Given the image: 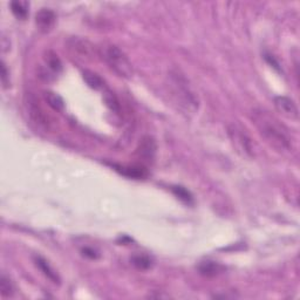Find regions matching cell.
I'll list each match as a JSON object with an SVG mask.
<instances>
[{"instance_id":"cell-1","label":"cell","mask_w":300,"mask_h":300,"mask_svg":"<svg viewBox=\"0 0 300 300\" xmlns=\"http://www.w3.org/2000/svg\"><path fill=\"white\" fill-rule=\"evenodd\" d=\"M251 120L258 129L259 134L271 146L279 152L290 150L291 148V138L288 130L268 110L262 108L252 109Z\"/></svg>"},{"instance_id":"cell-2","label":"cell","mask_w":300,"mask_h":300,"mask_svg":"<svg viewBox=\"0 0 300 300\" xmlns=\"http://www.w3.org/2000/svg\"><path fill=\"white\" fill-rule=\"evenodd\" d=\"M169 88L175 101L186 112H195L198 109V96L182 72H169Z\"/></svg>"},{"instance_id":"cell-3","label":"cell","mask_w":300,"mask_h":300,"mask_svg":"<svg viewBox=\"0 0 300 300\" xmlns=\"http://www.w3.org/2000/svg\"><path fill=\"white\" fill-rule=\"evenodd\" d=\"M100 54L109 67L116 73L118 76L124 79H130L134 74L132 64L129 61L124 50L112 44H104L100 47Z\"/></svg>"},{"instance_id":"cell-4","label":"cell","mask_w":300,"mask_h":300,"mask_svg":"<svg viewBox=\"0 0 300 300\" xmlns=\"http://www.w3.org/2000/svg\"><path fill=\"white\" fill-rule=\"evenodd\" d=\"M229 135L231 140H232L234 144L237 146L238 150H242V152H245L246 155L254 156V141H252V138L243 130V129L236 124H231L229 127Z\"/></svg>"},{"instance_id":"cell-5","label":"cell","mask_w":300,"mask_h":300,"mask_svg":"<svg viewBox=\"0 0 300 300\" xmlns=\"http://www.w3.org/2000/svg\"><path fill=\"white\" fill-rule=\"evenodd\" d=\"M26 106H27V110H28L30 116L32 118V120L36 122V124L45 128L50 127V118L47 116L45 110H44L42 106H40L39 101L36 100V96H33V95H27Z\"/></svg>"},{"instance_id":"cell-6","label":"cell","mask_w":300,"mask_h":300,"mask_svg":"<svg viewBox=\"0 0 300 300\" xmlns=\"http://www.w3.org/2000/svg\"><path fill=\"white\" fill-rule=\"evenodd\" d=\"M274 107L285 118H291V120H298L299 110L296 102L292 98L288 96L274 98Z\"/></svg>"},{"instance_id":"cell-7","label":"cell","mask_w":300,"mask_h":300,"mask_svg":"<svg viewBox=\"0 0 300 300\" xmlns=\"http://www.w3.org/2000/svg\"><path fill=\"white\" fill-rule=\"evenodd\" d=\"M68 48L72 53H74L78 58H90L93 54L94 47L87 40L80 39V38H70L68 40Z\"/></svg>"},{"instance_id":"cell-8","label":"cell","mask_w":300,"mask_h":300,"mask_svg":"<svg viewBox=\"0 0 300 300\" xmlns=\"http://www.w3.org/2000/svg\"><path fill=\"white\" fill-rule=\"evenodd\" d=\"M138 155L142 158L143 162H152L156 154V142L155 140L150 136H144L138 143Z\"/></svg>"},{"instance_id":"cell-9","label":"cell","mask_w":300,"mask_h":300,"mask_svg":"<svg viewBox=\"0 0 300 300\" xmlns=\"http://www.w3.org/2000/svg\"><path fill=\"white\" fill-rule=\"evenodd\" d=\"M54 22H56V14L48 8H42L36 13V22L38 28L42 32H48L52 30Z\"/></svg>"},{"instance_id":"cell-10","label":"cell","mask_w":300,"mask_h":300,"mask_svg":"<svg viewBox=\"0 0 300 300\" xmlns=\"http://www.w3.org/2000/svg\"><path fill=\"white\" fill-rule=\"evenodd\" d=\"M200 274L204 276V277H216V276L220 274L224 271V266L220 265V262H212V260H206L200 262L197 266Z\"/></svg>"},{"instance_id":"cell-11","label":"cell","mask_w":300,"mask_h":300,"mask_svg":"<svg viewBox=\"0 0 300 300\" xmlns=\"http://www.w3.org/2000/svg\"><path fill=\"white\" fill-rule=\"evenodd\" d=\"M34 262H36V266L42 271V274H45L46 277L50 279V280L56 282H56L59 284V282H60L59 276H58L56 272L53 270V268L50 266V265L48 264V262H47L46 259L40 257V256H36V257H34Z\"/></svg>"},{"instance_id":"cell-12","label":"cell","mask_w":300,"mask_h":300,"mask_svg":"<svg viewBox=\"0 0 300 300\" xmlns=\"http://www.w3.org/2000/svg\"><path fill=\"white\" fill-rule=\"evenodd\" d=\"M44 98H45V101L47 102V104H48L53 110L64 112V101L59 94L54 93V92L47 90V92H44Z\"/></svg>"},{"instance_id":"cell-13","label":"cell","mask_w":300,"mask_h":300,"mask_svg":"<svg viewBox=\"0 0 300 300\" xmlns=\"http://www.w3.org/2000/svg\"><path fill=\"white\" fill-rule=\"evenodd\" d=\"M82 78L84 80L86 81V84L90 86V88H93L95 90H104V81L101 79L100 76L92 70H84L82 73Z\"/></svg>"},{"instance_id":"cell-14","label":"cell","mask_w":300,"mask_h":300,"mask_svg":"<svg viewBox=\"0 0 300 300\" xmlns=\"http://www.w3.org/2000/svg\"><path fill=\"white\" fill-rule=\"evenodd\" d=\"M44 59H45L47 66L50 70L56 72H60L62 70V64H61V60L59 59V56H58L56 53H54L53 50H46L45 56H44Z\"/></svg>"},{"instance_id":"cell-15","label":"cell","mask_w":300,"mask_h":300,"mask_svg":"<svg viewBox=\"0 0 300 300\" xmlns=\"http://www.w3.org/2000/svg\"><path fill=\"white\" fill-rule=\"evenodd\" d=\"M116 170H118L121 174L128 176V177H132V178H142L146 175V169L142 168V166H116Z\"/></svg>"},{"instance_id":"cell-16","label":"cell","mask_w":300,"mask_h":300,"mask_svg":"<svg viewBox=\"0 0 300 300\" xmlns=\"http://www.w3.org/2000/svg\"><path fill=\"white\" fill-rule=\"evenodd\" d=\"M104 100L107 104V107L110 109L112 112H121V104L118 98H116V95L112 93V90H106L104 92Z\"/></svg>"},{"instance_id":"cell-17","label":"cell","mask_w":300,"mask_h":300,"mask_svg":"<svg viewBox=\"0 0 300 300\" xmlns=\"http://www.w3.org/2000/svg\"><path fill=\"white\" fill-rule=\"evenodd\" d=\"M132 264L134 265L135 268H140V270H148V268H152V260L150 259V257L146 254H135L130 258Z\"/></svg>"},{"instance_id":"cell-18","label":"cell","mask_w":300,"mask_h":300,"mask_svg":"<svg viewBox=\"0 0 300 300\" xmlns=\"http://www.w3.org/2000/svg\"><path fill=\"white\" fill-rule=\"evenodd\" d=\"M11 10L16 18L19 19H25L27 16V13H28V2H20V0H16V2H11Z\"/></svg>"},{"instance_id":"cell-19","label":"cell","mask_w":300,"mask_h":300,"mask_svg":"<svg viewBox=\"0 0 300 300\" xmlns=\"http://www.w3.org/2000/svg\"><path fill=\"white\" fill-rule=\"evenodd\" d=\"M0 292L2 296H11L13 294V285L10 278L6 277L5 274H2L0 278Z\"/></svg>"},{"instance_id":"cell-20","label":"cell","mask_w":300,"mask_h":300,"mask_svg":"<svg viewBox=\"0 0 300 300\" xmlns=\"http://www.w3.org/2000/svg\"><path fill=\"white\" fill-rule=\"evenodd\" d=\"M172 192L175 194V195L178 197L180 200H183V202H186V203H192V194L188 192L186 189H184L183 186H172Z\"/></svg>"},{"instance_id":"cell-21","label":"cell","mask_w":300,"mask_h":300,"mask_svg":"<svg viewBox=\"0 0 300 300\" xmlns=\"http://www.w3.org/2000/svg\"><path fill=\"white\" fill-rule=\"evenodd\" d=\"M2 82L5 88L8 86V72L4 61H2Z\"/></svg>"},{"instance_id":"cell-22","label":"cell","mask_w":300,"mask_h":300,"mask_svg":"<svg viewBox=\"0 0 300 300\" xmlns=\"http://www.w3.org/2000/svg\"><path fill=\"white\" fill-rule=\"evenodd\" d=\"M96 254V252L93 251V250H90V248H84V254H86V256H88V257H90V258H96L98 254Z\"/></svg>"}]
</instances>
